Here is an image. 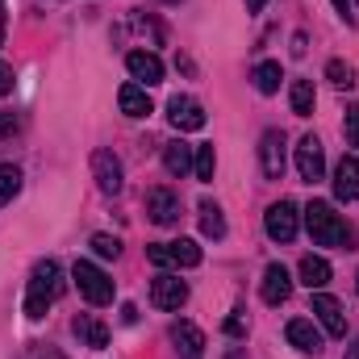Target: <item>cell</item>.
<instances>
[{
    "label": "cell",
    "mask_w": 359,
    "mask_h": 359,
    "mask_svg": "<svg viewBox=\"0 0 359 359\" xmlns=\"http://www.w3.org/2000/svg\"><path fill=\"white\" fill-rule=\"evenodd\" d=\"M313 318L326 326L330 339H347V318H343V305L330 297V292H313Z\"/></svg>",
    "instance_id": "9"
},
{
    "label": "cell",
    "mask_w": 359,
    "mask_h": 359,
    "mask_svg": "<svg viewBox=\"0 0 359 359\" xmlns=\"http://www.w3.org/2000/svg\"><path fill=\"white\" fill-rule=\"evenodd\" d=\"M305 226H309V238H313L318 247H355V230L334 213L330 201H309Z\"/></svg>",
    "instance_id": "2"
},
{
    "label": "cell",
    "mask_w": 359,
    "mask_h": 359,
    "mask_svg": "<svg viewBox=\"0 0 359 359\" xmlns=\"http://www.w3.org/2000/svg\"><path fill=\"white\" fill-rule=\"evenodd\" d=\"M297 222H301V213H297L292 201H276V205H268V213H264V226H268L271 243H292L297 238Z\"/></svg>",
    "instance_id": "5"
},
{
    "label": "cell",
    "mask_w": 359,
    "mask_h": 359,
    "mask_svg": "<svg viewBox=\"0 0 359 359\" xmlns=\"http://www.w3.org/2000/svg\"><path fill=\"white\" fill-rule=\"evenodd\" d=\"M34 359H63V355H59L55 347H38V351H34Z\"/></svg>",
    "instance_id": "33"
},
{
    "label": "cell",
    "mask_w": 359,
    "mask_h": 359,
    "mask_svg": "<svg viewBox=\"0 0 359 359\" xmlns=\"http://www.w3.org/2000/svg\"><path fill=\"white\" fill-rule=\"evenodd\" d=\"M72 330H76V339L92 347V351H100V347H109V326L104 322H96L92 313H80L76 322H72Z\"/></svg>",
    "instance_id": "18"
},
{
    "label": "cell",
    "mask_w": 359,
    "mask_h": 359,
    "mask_svg": "<svg viewBox=\"0 0 359 359\" xmlns=\"http://www.w3.org/2000/svg\"><path fill=\"white\" fill-rule=\"evenodd\" d=\"M92 180H96V188L104 192V196H117L121 192V184H126V176H121V163H117V155L113 151H92Z\"/></svg>",
    "instance_id": "6"
},
{
    "label": "cell",
    "mask_w": 359,
    "mask_h": 359,
    "mask_svg": "<svg viewBox=\"0 0 359 359\" xmlns=\"http://www.w3.org/2000/svg\"><path fill=\"white\" fill-rule=\"evenodd\" d=\"M151 301H155L159 309H180V305L188 301V284H184L180 276H159V280L151 284Z\"/></svg>",
    "instance_id": "13"
},
{
    "label": "cell",
    "mask_w": 359,
    "mask_h": 359,
    "mask_svg": "<svg viewBox=\"0 0 359 359\" xmlns=\"http://www.w3.org/2000/svg\"><path fill=\"white\" fill-rule=\"evenodd\" d=\"M326 80H330L334 88H351V84H355V72H351L343 59H330V63H326Z\"/></svg>",
    "instance_id": "27"
},
{
    "label": "cell",
    "mask_w": 359,
    "mask_h": 359,
    "mask_svg": "<svg viewBox=\"0 0 359 359\" xmlns=\"http://www.w3.org/2000/svg\"><path fill=\"white\" fill-rule=\"evenodd\" d=\"M355 288H359V280H355Z\"/></svg>",
    "instance_id": "40"
},
{
    "label": "cell",
    "mask_w": 359,
    "mask_h": 359,
    "mask_svg": "<svg viewBox=\"0 0 359 359\" xmlns=\"http://www.w3.org/2000/svg\"><path fill=\"white\" fill-rule=\"evenodd\" d=\"M0 42H4V4H0Z\"/></svg>",
    "instance_id": "36"
},
{
    "label": "cell",
    "mask_w": 359,
    "mask_h": 359,
    "mask_svg": "<svg viewBox=\"0 0 359 359\" xmlns=\"http://www.w3.org/2000/svg\"><path fill=\"white\" fill-rule=\"evenodd\" d=\"M201 230L209 238H226V217H222V209L213 201H201Z\"/></svg>",
    "instance_id": "23"
},
{
    "label": "cell",
    "mask_w": 359,
    "mask_h": 359,
    "mask_svg": "<svg viewBox=\"0 0 359 359\" xmlns=\"http://www.w3.org/2000/svg\"><path fill=\"white\" fill-rule=\"evenodd\" d=\"M347 359H359V347H351V351H347Z\"/></svg>",
    "instance_id": "37"
},
{
    "label": "cell",
    "mask_w": 359,
    "mask_h": 359,
    "mask_svg": "<svg viewBox=\"0 0 359 359\" xmlns=\"http://www.w3.org/2000/svg\"><path fill=\"white\" fill-rule=\"evenodd\" d=\"M147 259L155 268H196L201 264V247L192 238H176V243H155L147 247Z\"/></svg>",
    "instance_id": "4"
},
{
    "label": "cell",
    "mask_w": 359,
    "mask_h": 359,
    "mask_svg": "<svg viewBox=\"0 0 359 359\" xmlns=\"http://www.w3.org/2000/svg\"><path fill=\"white\" fill-rule=\"evenodd\" d=\"M72 280H76V288H80V297L88 301V305H109L113 301V280H109V271L88 264V259H76V268H72Z\"/></svg>",
    "instance_id": "3"
},
{
    "label": "cell",
    "mask_w": 359,
    "mask_h": 359,
    "mask_svg": "<svg viewBox=\"0 0 359 359\" xmlns=\"http://www.w3.org/2000/svg\"><path fill=\"white\" fill-rule=\"evenodd\" d=\"M163 168H168V176H188L192 172V147L188 142H168L163 147Z\"/></svg>",
    "instance_id": "21"
},
{
    "label": "cell",
    "mask_w": 359,
    "mask_h": 359,
    "mask_svg": "<svg viewBox=\"0 0 359 359\" xmlns=\"http://www.w3.org/2000/svg\"><path fill=\"white\" fill-rule=\"evenodd\" d=\"M17 130V113H0V138Z\"/></svg>",
    "instance_id": "32"
},
{
    "label": "cell",
    "mask_w": 359,
    "mask_h": 359,
    "mask_svg": "<svg viewBox=\"0 0 359 359\" xmlns=\"http://www.w3.org/2000/svg\"><path fill=\"white\" fill-rule=\"evenodd\" d=\"M226 334H230V339H243V334H247V318H243V309H234V313L226 318Z\"/></svg>",
    "instance_id": "30"
},
{
    "label": "cell",
    "mask_w": 359,
    "mask_h": 359,
    "mask_svg": "<svg viewBox=\"0 0 359 359\" xmlns=\"http://www.w3.org/2000/svg\"><path fill=\"white\" fill-rule=\"evenodd\" d=\"M172 343L184 359H205V334L192 326V322H176L172 326Z\"/></svg>",
    "instance_id": "17"
},
{
    "label": "cell",
    "mask_w": 359,
    "mask_h": 359,
    "mask_svg": "<svg viewBox=\"0 0 359 359\" xmlns=\"http://www.w3.org/2000/svg\"><path fill=\"white\" fill-rule=\"evenodd\" d=\"M92 251H96L100 259H117V255H121V243H117L113 234H92Z\"/></svg>",
    "instance_id": "28"
},
{
    "label": "cell",
    "mask_w": 359,
    "mask_h": 359,
    "mask_svg": "<svg viewBox=\"0 0 359 359\" xmlns=\"http://www.w3.org/2000/svg\"><path fill=\"white\" fill-rule=\"evenodd\" d=\"M301 284H305L309 292H313V288L322 292V288L330 284V264L318 259V255H305V259H301Z\"/></svg>",
    "instance_id": "20"
},
{
    "label": "cell",
    "mask_w": 359,
    "mask_h": 359,
    "mask_svg": "<svg viewBox=\"0 0 359 359\" xmlns=\"http://www.w3.org/2000/svg\"><path fill=\"white\" fill-rule=\"evenodd\" d=\"M264 301L268 305H284L288 301V292H292V276L284 271V264H268V271H264Z\"/></svg>",
    "instance_id": "15"
},
{
    "label": "cell",
    "mask_w": 359,
    "mask_h": 359,
    "mask_svg": "<svg viewBox=\"0 0 359 359\" xmlns=\"http://www.w3.org/2000/svg\"><path fill=\"white\" fill-rule=\"evenodd\" d=\"M251 80H255V88L264 92V96H271V92H280V63H259L255 72H251Z\"/></svg>",
    "instance_id": "24"
},
{
    "label": "cell",
    "mask_w": 359,
    "mask_h": 359,
    "mask_svg": "<svg viewBox=\"0 0 359 359\" xmlns=\"http://www.w3.org/2000/svg\"><path fill=\"white\" fill-rule=\"evenodd\" d=\"M126 67H130V76H134L142 88L163 84V63H159V55H151V50H130V55H126Z\"/></svg>",
    "instance_id": "12"
},
{
    "label": "cell",
    "mask_w": 359,
    "mask_h": 359,
    "mask_svg": "<svg viewBox=\"0 0 359 359\" xmlns=\"http://www.w3.org/2000/svg\"><path fill=\"white\" fill-rule=\"evenodd\" d=\"M297 172H301V180H322V172H326V151H322V142L313 138V134H305L301 142H297Z\"/></svg>",
    "instance_id": "8"
},
{
    "label": "cell",
    "mask_w": 359,
    "mask_h": 359,
    "mask_svg": "<svg viewBox=\"0 0 359 359\" xmlns=\"http://www.w3.org/2000/svg\"><path fill=\"white\" fill-rule=\"evenodd\" d=\"M334 196L339 201H359V155H347L334 168Z\"/></svg>",
    "instance_id": "16"
},
{
    "label": "cell",
    "mask_w": 359,
    "mask_h": 359,
    "mask_svg": "<svg viewBox=\"0 0 359 359\" xmlns=\"http://www.w3.org/2000/svg\"><path fill=\"white\" fill-rule=\"evenodd\" d=\"M147 213L155 226H176L180 222V196L172 188H151L147 192Z\"/></svg>",
    "instance_id": "10"
},
{
    "label": "cell",
    "mask_w": 359,
    "mask_h": 359,
    "mask_svg": "<svg viewBox=\"0 0 359 359\" xmlns=\"http://www.w3.org/2000/svg\"><path fill=\"white\" fill-rule=\"evenodd\" d=\"M168 4H180V0H168Z\"/></svg>",
    "instance_id": "39"
},
{
    "label": "cell",
    "mask_w": 359,
    "mask_h": 359,
    "mask_svg": "<svg viewBox=\"0 0 359 359\" xmlns=\"http://www.w3.org/2000/svg\"><path fill=\"white\" fill-rule=\"evenodd\" d=\"M168 121L176 126L180 134H184V130H205V109H201L192 96H172V100H168Z\"/></svg>",
    "instance_id": "11"
},
{
    "label": "cell",
    "mask_w": 359,
    "mask_h": 359,
    "mask_svg": "<svg viewBox=\"0 0 359 359\" xmlns=\"http://www.w3.org/2000/svg\"><path fill=\"white\" fill-rule=\"evenodd\" d=\"M230 359H243V351H238V347H234V351H230Z\"/></svg>",
    "instance_id": "38"
},
{
    "label": "cell",
    "mask_w": 359,
    "mask_h": 359,
    "mask_svg": "<svg viewBox=\"0 0 359 359\" xmlns=\"http://www.w3.org/2000/svg\"><path fill=\"white\" fill-rule=\"evenodd\" d=\"M284 334H288V343H292L297 351H305V355H318V351H322V330H318L309 318H292Z\"/></svg>",
    "instance_id": "14"
},
{
    "label": "cell",
    "mask_w": 359,
    "mask_h": 359,
    "mask_svg": "<svg viewBox=\"0 0 359 359\" xmlns=\"http://www.w3.org/2000/svg\"><path fill=\"white\" fill-rule=\"evenodd\" d=\"M343 134H347V142H351V147H359V104L347 109V117H343Z\"/></svg>",
    "instance_id": "29"
},
{
    "label": "cell",
    "mask_w": 359,
    "mask_h": 359,
    "mask_svg": "<svg viewBox=\"0 0 359 359\" xmlns=\"http://www.w3.org/2000/svg\"><path fill=\"white\" fill-rule=\"evenodd\" d=\"M313 100H318V96H313V84H309V80H292V84H288V104H292L297 117H309V113H313Z\"/></svg>",
    "instance_id": "22"
},
{
    "label": "cell",
    "mask_w": 359,
    "mask_h": 359,
    "mask_svg": "<svg viewBox=\"0 0 359 359\" xmlns=\"http://www.w3.org/2000/svg\"><path fill=\"white\" fill-rule=\"evenodd\" d=\"M117 104H121L126 117H147L151 113V96H147L142 84H126V88L117 92Z\"/></svg>",
    "instance_id": "19"
},
{
    "label": "cell",
    "mask_w": 359,
    "mask_h": 359,
    "mask_svg": "<svg viewBox=\"0 0 359 359\" xmlns=\"http://www.w3.org/2000/svg\"><path fill=\"white\" fill-rule=\"evenodd\" d=\"M59 292H63V271L55 259H38L34 271H29V284H25V318L29 322H42L46 318V309L59 301Z\"/></svg>",
    "instance_id": "1"
},
{
    "label": "cell",
    "mask_w": 359,
    "mask_h": 359,
    "mask_svg": "<svg viewBox=\"0 0 359 359\" xmlns=\"http://www.w3.org/2000/svg\"><path fill=\"white\" fill-rule=\"evenodd\" d=\"M284 142H288L284 130H264V138H259V168L268 180L284 176Z\"/></svg>",
    "instance_id": "7"
},
{
    "label": "cell",
    "mask_w": 359,
    "mask_h": 359,
    "mask_svg": "<svg viewBox=\"0 0 359 359\" xmlns=\"http://www.w3.org/2000/svg\"><path fill=\"white\" fill-rule=\"evenodd\" d=\"M334 8H339V17H343V21L351 17V0H334Z\"/></svg>",
    "instance_id": "34"
},
{
    "label": "cell",
    "mask_w": 359,
    "mask_h": 359,
    "mask_svg": "<svg viewBox=\"0 0 359 359\" xmlns=\"http://www.w3.org/2000/svg\"><path fill=\"white\" fill-rule=\"evenodd\" d=\"M13 84H17V80H13V67L0 59V96H8V92H13Z\"/></svg>",
    "instance_id": "31"
},
{
    "label": "cell",
    "mask_w": 359,
    "mask_h": 359,
    "mask_svg": "<svg viewBox=\"0 0 359 359\" xmlns=\"http://www.w3.org/2000/svg\"><path fill=\"white\" fill-rule=\"evenodd\" d=\"M264 4L268 0H247V13H264Z\"/></svg>",
    "instance_id": "35"
},
{
    "label": "cell",
    "mask_w": 359,
    "mask_h": 359,
    "mask_svg": "<svg viewBox=\"0 0 359 359\" xmlns=\"http://www.w3.org/2000/svg\"><path fill=\"white\" fill-rule=\"evenodd\" d=\"M21 192V172L13 163H0V205H8Z\"/></svg>",
    "instance_id": "26"
},
{
    "label": "cell",
    "mask_w": 359,
    "mask_h": 359,
    "mask_svg": "<svg viewBox=\"0 0 359 359\" xmlns=\"http://www.w3.org/2000/svg\"><path fill=\"white\" fill-rule=\"evenodd\" d=\"M213 168H217L213 147H192V172H196V180H213Z\"/></svg>",
    "instance_id": "25"
}]
</instances>
